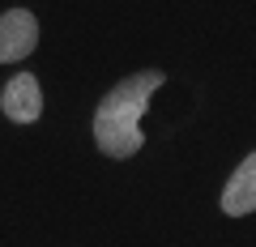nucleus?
Instances as JSON below:
<instances>
[{
  "instance_id": "obj_1",
  "label": "nucleus",
  "mask_w": 256,
  "mask_h": 247,
  "mask_svg": "<svg viewBox=\"0 0 256 247\" xmlns=\"http://www.w3.org/2000/svg\"><path fill=\"white\" fill-rule=\"evenodd\" d=\"M162 73H137V77H124L107 98L98 102L94 111V141L107 158H132L141 149V115H146L154 90L162 85Z\"/></svg>"
},
{
  "instance_id": "obj_2",
  "label": "nucleus",
  "mask_w": 256,
  "mask_h": 247,
  "mask_svg": "<svg viewBox=\"0 0 256 247\" xmlns=\"http://www.w3.org/2000/svg\"><path fill=\"white\" fill-rule=\"evenodd\" d=\"M38 43V21L26 9H9L0 17V64H13V60H26Z\"/></svg>"
},
{
  "instance_id": "obj_3",
  "label": "nucleus",
  "mask_w": 256,
  "mask_h": 247,
  "mask_svg": "<svg viewBox=\"0 0 256 247\" xmlns=\"http://www.w3.org/2000/svg\"><path fill=\"white\" fill-rule=\"evenodd\" d=\"M0 107L13 124H34L43 115V94H38V77L34 73H13V81L0 94Z\"/></svg>"
},
{
  "instance_id": "obj_4",
  "label": "nucleus",
  "mask_w": 256,
  "mask_h": 247,
  "mask_svg": "<svg viewBox=\"0 0 256 247\" xmlns=\"http://www.w3.org/2000/svg\"><path fill=\"white\" fill-rule=\"evenodd\" d=\"M222 209H226L230 218H248V213L256 209V158L252 154H248L244 166L230 175L226 192H222Z\"/></svg>"
}]
</instances>
